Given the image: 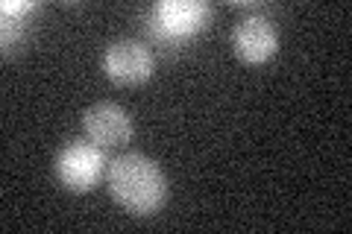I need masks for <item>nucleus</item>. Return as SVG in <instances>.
Returning <instances> with one entry per match:
<instances>
[{
    "mask_svg": "<svg viewBox=\"0 0 352 234\" xmlns=\"http://www.w3.org/2000/svg\"><path fill=\"white\" fill-rule=\"evenodd\" d=\"M103 170H106V159H103V150L97 147V143L76 141V143H68V147L56 155L59 182L74 194L91 191L97 185V179L103 176Z\"/></svg>",
    "mask_w": 352,
    "mask_h": 234,
    "instance_id": "nucleus-2",
    "label": "nucleus"
},
{
    "mask_svg": "<svg viewBox=\"0 0 352 234\" xmlns=\"http://www.w3.org/2000/svg\"><path fill=\"white\" fill-rule=\"evenodd\" d=\"M103 71L118 85H138L153 76V53L141 41L120 38L112 47H106Z\"/></svg>",
    "mask_w": 352,
    "mask_h": 234,
    "instance_id": "nucleus-3",
    "label": "nucleus"
},
{
    "mask_svg": "<svg viewBox=\"0 0 352 234\" xmlns=\"http://www.w3.org/2000/svg\"><path fill=\"white\" fill-rule=\"evenodd\" d=\"M232 47H235V56L241 62L247 65H264L267 59L276 56V47H279V38H276V30L267 18H244L241 24L235 27L232 32Z\"/></svg>",
    "mask_w": 352,
    "mask_h": 234,
    "instance_id": "nucleus-4",
    "label": "nucleus"
},
{
    "mask_svg": "<svg viewBox=\"0 0 352 234\" xmlns=\"http://www.w3.org/2000/svg\"><path fill=\"white\" fill-rule=\"evenodd\" d=\"M30 9H32V3H15V0L9 3V0H6V3H3V15H21V12H30Z\"/></svg>",
    "mask_w": 352,
    "mask_h": 234,
    "instance_id": "nucleus-7",
    "label": "nucleus"
},
{
    "mask_svg": "<svg viewBox=\"0 0 352 234\" xmlns=\"http://www.w3.org/2000/svg\"><path fill=\"white\" fill-rule=\"evenodd\" d=\"M208 15H212L208 3H197V0H164L156 9L159 30L170 38L191 36V32L203 30L208 24Z\"/></svg>",
    "mask_w": 352,
    "mask_h": 234,
    "instance_id": "nucleus-6",
    "label": "nucleus"
},
{
    "mask_svg": "<svg viewBox=\"0 0 352 234\" xmlns=\"http://www.w3.org/2000/svg\"><path fill=\"white\" fill-rule=\"evenodd\" d=\"M82 126L97 147H118L132 138V120L118 103H94L85 111Z\"/></svg>",
    "mask_w": 352,
    "mask_h": 234,
    "instance_id": "nucleus-5",
    "label": "nucleus"
},
{
    "mask_svg": "<svg viewBox=\"0 0 352 234\" xmlns=\"http://www.w3.org/2000/svg\"><path fill=\"white\" fill-rule=\"evenodd\" d=\"M106 182L115 202L135 217L156 214L164 205V199H168V179H164L162 167L141 152L118 155L109 164Z\"/></svg>",
    "mask_w": 352,
    "mask_h": 234,
    "instance_id": "nucleus-1",
    "label": "nucleus"
}]
</instances>
